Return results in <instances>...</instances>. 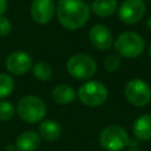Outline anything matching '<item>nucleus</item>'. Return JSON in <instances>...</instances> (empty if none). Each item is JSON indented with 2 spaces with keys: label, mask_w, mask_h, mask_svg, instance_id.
<instances>
[{
  "label": "nucleus",
  "mask_w": 151,
  "mask_h": 151,
  "mask_svg": "<svg viewBox=\"0 0 151 151\" xmlns=\"http://www.w3.org/2000/svg\"><path fill=\"white\" fill-rule=\"evenodd\" d=\"M55 13L60 25L70 31L79 29L90 18V7L83 0H59Z\"/></svg>",
  "instance_id": "f257e3e1"
},
{
  "label": "nucleus",
  "mask_w": 151,
  "mask_h": 151,
  "mask_svg": "<svg viewBox=\"0 0 151 151\" xmlns=\"http://www.w3.org/2000/svg\"><path fill=\"white\" fill-rule=\"evenodd\" d=\"M17 113L24 122L28 124L40 123L44 120L46 114V104L40 97L33 94L24 96L18 101Z\"/></svg>",
  "instance_id": "f03ea898"
},
{
  "label": "nucleus",
  "mask_w": 151,
  "mask_h": 151,
  "mask_svg": "<svg viewBox=\"0 0 151 151\" xmlns=\"http://www.w3.org/2000/svg\"><path fill=\"white\" fill-rule=\"evenodd\" d=\"M114 51L118 55L127 59L139 57L145 48L144 39L136 32L126 31L120 33L113 42Z\"/></svg>",
  "instance_id": "7ed1b4c3"
},
{
  "label": "nucleus",
  "mask_w": 151,
  "mask_h": 151,
  "mask_svg": "<svg viewBox=\"0 0 151 151\" xmlns=\"http://www.w3.org/2000/svg\"><path fill=\"white\" fill-rule=\"evenodd\" d=\"M77 97L85 106L99 107L107 100L109 91L103 83L98 80H88L79 87Z\"/></svg>",
  "instance_id": "20e7f679"
},
{
  "label": "nucleus",
  "mask_w": 151,
  "mask_h": 151,
  "mask_svg": "<svg viewBox=\"0 0 151 151\" xmlns=\"http://www.w3.org/2000/svg\"><path fill=\"white\" fill-rule=\"evenodd\" d=\"M66 70L71 77L79 80H87L94 76L97 71V63L90 54L77 53L68 58Z\"/></svg>",
  "instance_id": "39448f33"
},
{
  "label": "nucleus",
  "mask_w": 151,
  "mask_h": 151,
  "mask_svg": "<svg viewBox=\"0 0 151 151\" xmlns=\"http://www.w3.org/2000/svg\"><path fill=\"white\" fill-rule=\"evenodd\" d=\"M99 144L106 151H120L129 146L130 137L123 126L110 125L100 132Z\"/></svg>",
  "instance_id": "423d86ee"
},
{
  "label": "nucleus",
  "mask_w": 151,
  "mask_h": 151,
  "mask_svg": "<svg viewBox=\"0 0 151 151\" xmlns=\"http://www.w3.org/2000/svg\"><path fill=\"white\" fill-rule=\"evenodd\" d=\"M124 94L126 100L132 106L143 107L146 106L151 100V87L145 80L134 78L126 83Z\"/></svg>",
  "instance_id": "0eeeda50"
},
{
  "label": "nucleus",
  "mask_w": 151,
  "mask_h": 151,
  "mask_svg": "<svg viewBox=\"0 0 151 151\" xmlns=\"http://www.w3.org/2000/svg\"><path fill=\"white\" fill-rule=\"evenodd\" d=\"M146 12L144 0H124L118 7V17L126 25L139 22Z\"/></svg>",
  "instance_id": "6e6552de"
},
{
  "label": "nucleus",
  "mask_w": 151,
  "mask_h": 151,
  "mask_svg": "<svg viewBox=\"0 0 151 151\" xmlns=\"http://www.w3.org/2000/svg\"><path fill=\"white\" fill-rule=\"evenodd\" d=\"M33 66L32 57L25 51H13L5 60V67L13 76H22Z\"/></svg>",
  "instance_id": "1a4fd4ad"
},
{
  "label": "nucleus",
  "mask_w": 151,
  "mask_h": 151,
  "mask_svg": "<svg viewBox=\"0 0 151 151\" xmlns=\"http://www.w3.org/2000/svg\"><path fill=\"white\" fill-rule=\"evenodd\" d=\"M54 0H33L31 4L32 19L39 25L48 24L55 14Z\"/></svg>",
  "instance_id": "9d476101"
},
{
  "label": "nucleus",
  "mask_w": 151,
  "mask_h": 151,
  "mask_svg": "<svg viewBox=\"0 0 151 151\" xmlns=\"http://www.w3.org/2000/svg\"><path fill=\"white\" fill-rule=\"evenodd\" d=\"M88 39L91 45L99 51H106L113 44L112 32L101 24H97L91 27L88 32Z\"/></svg>",
  "instance_id": "9b49d317"
},
{
  "label": "nucleus",
  "mask_w": 151,
  "mask_h": 151,
  "mask_svg": "<svg viewBox=\"0 0 151 151\" xmlns=\"http://www.w3.org/2000/svg\"><path fill=\"white\" fill-rule=\"evenodd\" d=\"M40 136L35 131H24L15 140V149L18 151H37L40 146Z\"/></svg>",
  "instance_id": "f8f14e48"
},
{
  "label": "nucleus",
  "mask_w": 151,
  "mask_h": 151,
  "mask_svg": "<svg viewBox=\"0 0 151 151\" xmlns=\"http://www.w3.org/2000/svg\"><path fill=\"white\" fill-rule=\"evenodd\" d=\"M132 132L137 140H151V114L145 113L139 116L132 125Z\"/></svg>",
  "instance_id": "ddd939ff"
},
{
  "label": "nucleus",
  "mask_w": 151,
  "mask_h": 151,
  "mask_svg": "<svg viewBox=\"0 0 151 151\" xmlns=\"http://www.w3.org/2000/svg\"><path fill=\"white\" fill-rule=\"evenodd\" d=\"M39 136L46 142H54L61 136V126L53 119L41 120L39 124Z\"/></svg>",
  "instance_id": "4468645a"
},
{
  "label": "nucleus",
  "mask_w": 151,
  "mask_h": 151,
  "mask_svg": "<svg viewBox=\"0 0 151 151\" xmlns=\"http://www.w3.org/2000/svg\"><path fill=\"white\" fill-rule=\"evenodd\" d=\"M76 91L66 84H59L52 90V99L58 105H68L76 99Z\"/></svg>",
  "instance_id": "2eb2a0df"
},
{
  "label": "nucleus",
  "mask_w": 151,
  "mask_h": 151,
  "mask_svg": "<svg viewBox=\"0 0 151 151\" xmlns=\"http://www.w3.org/2000/svg\"><path fill=\"white\" fill-rule=\"evenodd\" d=\"M91 8L96 15L100 18H109L117 11L118 2L117 0H93Z\"/></svg>",
  "instance_id": "dca6fc26"
},
{
  "label": "nucleus",
  "mask_w": 151,
  "mask_h": 151,
  "mask_svg": "<svg viewBox=\"0 0 151 151\" xmlns=\"http://www.w3.org/2000/svg\"><path fill=\"white\" fill-rule=\"evenodd\" d=\"M32 74L40 81H47L53 76V68L45 61H38L32 66Z\"/></svg>",
  "instance_id": "f3484780"
},
{
  "label": "nucleus",
  "mask_w": 151,
  "mask_h": 151,
  "mask_svg": "<svg viewBox=\"0 0 151 151\" xmlns=\"http://www.w3.org/2000/svg\"><path fill=\"white\" fill-rule=\"evenodd\" d=\"M14 90V79L8 73H0V99L7 98Z\"/></svg>",
  "instance_id": "a211bd4d"
},
{
  "label": "nucleus",
  "mask_w": 151,
  "mask_h": 151,
  "mask_svg": "<svg viewBox=\"0 0 151 151\" xmlns=\"http://www.w3.org/2000/svg\"><path fill=\"white\" fill-rule=\"evenodd\" d=\"M15 109L11 101L0 100V122H8L13 118Z\"/></svg>",
  "instance_id": "6ab92c4d"
},
{
  "label": "nucleus",
  "mask_w": 151,
  "mask_h": 151,
  "mask_svg": "<svg viewBox=\"0 0 151 151\" xmlns=\"http://www.w3.org/2000/svg\"><path fill=\"white\" fill-rule=\"evenodd\" d=\"M120 67V55L116 54H109L104 60V68L107 72H116Z\"/></svg>",
  "instance_id": "aec40b11"
},
{
  "label": "nucleus",
  "mask_w": 151,
  "mask_h": 151,
  "mask_svg": "<svg viewBox=\"0 0 151 151\" xmlns=\"http://www.w3.org/2000/svg\"><path fill=\"white\" fill-rule=\"evenodd\" d=\"M12 31V22L11 20L5 17L0 15V37H7Z\"/></svg>",
  "instance_id": "412c9836"
},
{
  "label": "nucleus",
  "mask_w": 151,
  "mask_h": 151,
  "mask_svg": "<svg viewBox=\"0 0 151 151\" xmlns=\"http://www.w3.org/2000/svg\"><path fill=\"white\" fill-rule=\"evenodd\" d=\"M7 6H8L7 0H0V15L5 14V12L7 9Z\"/></svg>",
  "instance_id": "4be33fe9"
},
{
  "label": "nucleus",
  "mask_w": 151,
  "mask_h": 151,
  "mask_svg": "<svg viewBox=\"0 0 151 151\" xmlns=\"http://www.w3.org/2000/svg\"><path fill=\"white\" fill-rule=\"evenodd\" d=\"M146 26H147V27L151 29V17L147 19V21H146Z\"/></svg>",
  "instance_id": "5701e85b"
},
{
  "label": "nucleus",
  "mask_w": 151,
  "mask_h": 151,
  "mask_svg": "<svg viewBox=\"0 0 151 151\" xmlns=\"http://www.w3.org/2000/svg\"><path fill=\"white\" fill-rule=\"evenodd\" d=\"M127 151H140V150H138V149H133V147H132V149H129Z\"/></svg>",
  "instance_id": "b1692460"
},
{
  "label": "nucleus",
  "mask_w": 151,
  "mask_h": 151,
  "mask_svg": "<svg viewBox=\"0 0 151 151\" xmlns=\"http://www.w3.org/2000/svg\"><path fill=\"white\" fill-rule=\"evenodd\" d=\"M149 55H150V58H151V45H150V47H149Z\"/></svg>",
  "instance_id": "393cba45"
},
{
  "label": "nucleus",
  "mask_w": 151,
  "mask_h": 151,
  "mask_svg": "<svg viewBox=\"0 0 151 151\" xmlns=\"http://www.w3.org/2000/svg\"><path fill=\"white\" fill-rule=\"evenodd\" d=\"M150 1H151V0H150Z\"/></svg>",
  "instance_id": "a878e982"
}]
</instances>
